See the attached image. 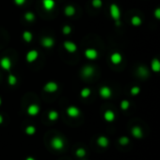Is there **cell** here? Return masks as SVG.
<instances>
[{
	"label": "cell",
	"instance_id": "cell-1",
	"mask_svg": "<svg viewBox=\"0 0 160 160\" xmlns=\"http://www.w3.org/2000/svg\"><path fill=\"white\" fill-rule=\"evenodd\" d=\"M109 14L112 20L115 22L116 25H121V17H122V12L120 7L115 3H112L109 6Z\"/></svg>",
	"mask_w": 160,
	"mask_h": 160
},
{
	"label": "cell",
	"instance_id": "cell-2",
	"mask_svg": "<svg viewBox=\"0 0 160 160\" xmlns=\"http://www.w3.org/2000/svg\"><path fill=\"white\" fill-rule=\"evenodd\" d=\"M84 54H85V57L87 59L89 60H95L98 58V52L96 49H94V48H88V49H86L85 53H84Z\"/></svg>",
	"mask_w": 160,
	"mask_h": 160
},
{
	"label": "cell",
	"instance_id": "cell-3",
	"mask_svg": "<svg viewBox=\"0 0 160 160\" xmlns=\"http://www.w3.org/2000/svg\"><path fill=\"white\" fill-rule=\"evenodd\" d=\"M11 66H13V63H11V60L10 57L4 56L0 59V67H1L4 70L9 71L11 69Z\"/></svg>",
	"mask_w": 160,
	"mask_h": 160
},
{
	"label": "cell",
	"instance_id": "cell-4",
	"mask_svg": "<svg viewBox=\"0 0 160 160\" xmlns=\"http://www.w3.org/2000/svg\"><path fill=\"white\" fill-rule=\"evenodd\" d=\"M63 47H64V49L70 54H74L75 52L77 51V45L73 41H64Z\"/></svg>",
	"mask_w": 160,
	"mask_h": 160
},
{
	"label": "cell",
	"instance_id": "cell-5",
	"mask_svg": "<svg viewBox=\"0 0 160 160\" xmlns=\"http://www.w3.org/2000/svg\"><path fill=\"white\" fill-rule=\"evenodd\" d=\"M39 57V53L36 50H30L26 55V60L27 63H34Z\"/></svg>",
	"mask_w": 160,
	"mask_h": 160
},
{
	"label": "cell",
	"instance_id": "cell-6",
	"mask_svg": "<svg viewBox=\"0 0 160 160\" xmlns=\"http://www.w3.org/2000/svg\"><path fill=\"white\" fill-rule=\"evenodd\" d=\"M99 95H100V97H101L102 98L107 99V98H111L112 90L110 89L109 86H102L101 88H100V90H99Z\"/></svg>",
	"mask_w": 160,
	"mask_h": 160
},
{
	"label": "cell",
	"instance_id": "cell-7",
	"mask_svg": "<svg viewBox=\"0 0 160 160\" xmlns=\"http://www.w3.org/2000/svg\"><path fill=\"white\" fill-rule=\"evenodd\" d=\"M51 146L54 148L55 150H61L64 146V141L63 139L58 138V137H55L52 139L51 141Z\"/></svg>",
	"mask_w": 160,
	"mask_h": 160
},
{
	"label": "cell",
	"instance_id": "cell-8",
	"mask_svg": "<svg viewBox=\"0 0 160 160\" xmlns=\"http://www.w3.org/2000/svg\"><path fill=\"white\" fill-rule=\"evenodd\" d=\"M58 89V85L57 82H48L43 87V90L47 93H55V92H57Z\"/></svg>",
	"mask_w": 160,
	"mask_h": 160
},
{
	"label": "cell",
	"instance_id": "cell-9",
	"mask_svg": "<svg viewBox=\"0 0 160 160\" xmlns=\"http://www.w3.org/2000/svg\"><path fill=\"white\" fill-rule=\"evenodd\" d=\"M42 47L47 48V49H50L54 45H55V39L51 37H45L42 38Z\"/></svg>",
	"mask_w": 160,
	"mask_h": 160
},
{
	"label": "cell",
	"instance_id": "cell-10",
	"mask_svg": "<svg viewBox=\"0 0 160 160\" xmlns=\"http://www.w3.org/2000/svg\"><path fill=\"white\" fill-rule=\"evenodd\" d=\"M122 61V55L118 53V52H115L111 55H110V62L113 64V65H120Z\"/></svg>",
	"mask_w": 160,
	"mask_h": 160
},
{
	"label": "cell",
	"instance_id": "cell-11",
	"mask_svg": "<svg viewBox=\"0 0 160 160\" xmlns=\"http://www.w3.org/2000/svg\"><path fill=\"white\" fill-rule=\"evenodd\" d=\"M67 114L72 118H75V117H78L80 115V111L78 108L74 107V106H71L67 109Z\"/></svg>",
	"mask_w": 160,
	"mask_h": 160
},
{
	"label": "cell",
	"instance_id": "cell-12",
	"mask_svg": "<svg viewBox=\"0 0 160 160\" xmlns=\"http://www.w3.org/2000/svg\"><path fill=\"white\" fill-rule=\"evenodd\" d=\"M151 69L152 71H154L155 73L160 72V60L158 58H154L151 61Z\"/></svg>",
	"mask_w": 160,
	"mask_h": 160
},
{
	"label": "cell",
	"instance_id": "cell-13",
	"mask_svg": "<svg viewBox=\"0 0 160 160\" xmlns=\"http://www.w3.org/2000/svg\"><path fill=\"white\" fill-rule=\"evenodd\" d=\"M42 3L43 9H45V10H47V11L52 10L56 6L55 0H42Z\"/></svg>",
	"mask_w": 160,
	"mask_h": 160
},
{
	"label": "cell",
	"instance_id": "cell-14",
	"mask_svg": "<svg viewBox=\"0 0 160 160\" xmlns=\"http://www.w3.org/2000/svg\"><path fill=\"white\" fill-rule=\"evenodd\" d=\"M40 113V107L36 104H31V105L27 108V113L31 116H36Z\"/></svg>",
	"mask_w": 160,
	"mask_h": 160
},
{
	"label": "cell",
	"instance_id": "cell-15",
	"mask_svg": "<svg viewBox=\"0 0 160 160\" xmlns=\"http://www.w3.org/2000/svg\"><path fill=\"white\" fill-rule=\"evenodd\" d=\"M131 133L136 139H141L143 137V131L139 126H134L131 130Z\"/></svg>",
	"mask_w": 160,
	"mask_h": 160
},
{
	"label": "cell",
	"instance_id": "cell-16",
	"mask_svg": "<svg viewBox=\"0 0 160 160\" xmlns=\"http://www.w3.org/2000/svg\"><path fill=\"white\" fill-rule=\"evenodd\" d=\"M93 73H94V69H93V67H90V66H86V67H83V69H82V74L84 75V77L89 78V77H90V76H93Z\"/></svg>",
	"mask_w": 160,
	"mask_h": 160
},
{
	"label": "cell",
	"instance_id": "cell-17",
	"mask_svg": "<svg viewBox=\"0 0 160 160\" xmlns=\"http://www.w3.org/2000/svg\"><path fill=\"white\" fill-rule=\"evenodd\" d=\"M130 23H131V25L133 26H135V27L141 26L142 25V19L139 17V16L135 15V16H133V17L131 18Z\"/></svg>",
	"mask_w": 160,
	"mask_h": 160
},
{
	"label": "cell",
	"instance_id": "cell-18",
	"mask_svg": "<svg viewBox=\"0 0 160 160\" xmlns=\"http://www.w3.org/2000/svg\"><path fill=\"white\" fill-rule=\"evenodd\" d=\"M75 13V8L72 5H68L65 7V9H64V14H65L67 17H72V16H74Z\"/></svg>",
	"mask_w": 160,
	"mask_h": 160
},
{
	"label": "cell",
	"instance_id": "cell-19",
	"mask_svg": "<svg viewBox=\"0 0 160 160\" xmlns=\"http://www.w3.org/2000/svg\"><path fill=\"white\" fill-rule=\"evenodd\" d=\"M22 38H23L24 41L29 43L32 41V39H33V34H32L30 31H24L22 34Z\"/></svg>",
	"mask_w": 160,
	"mask_h": 160
},
{
	"label": "cell",
	"instance_id": "cell-20",
	"mask_svg": "<svg viewBox=\"0 0 160 160\" xmlns=\"http://www.w3.org/2000/svg\"><path fill=\"white\" fill-rule=\"evenodd\" d=\"M104 118H105V120L107 122H112V121H114V119H115V113L112 111L109 110V111H105V113H104Z\"/></svg>",
	"mask_w": 160,
	"mask_h": 160
},
{
	"label": "cell",
	"instance_id": "cell-21",
	"mask_svg": "<svg viewBox=\"0 0 160 160\" xmlns=\"http://www.w3.org/2000/svg\"><path fill=\"white\" fill-rule=\"evenodd\" d=\"M97 143L99 144V146H101L103 148H106L109 146V139H107V138L104 137V136H102V137H99L98 139H97Z\"/></svg>",
	"mask_w": 160,
	"mask_h": 160
},
{
	"label": "cell",
	"instance_id": "cell-22",
	"mask_svg": "<svg viewBox=\"0 0 160 160\" xmlns=\"http://www.w3.org/2000/svg\"><path fill=\"white\" fill-rule=\"evenodd\" d=\"M24 18H25V20L27 22H33L35 20V14L33 12H31V11H27V12H26L25 15H24Z\"/></svg>",
	"mask_w": 160,
	"mask_h": 160
},
{
	"label": "cell",
	"instance_id": "cell-23",
	"mask_svg": "<svg viewBox=\"0 0 160 160\" xmlns=\"http://www.w3.org/2000/svg\"><path fill=\"white\" fill-rule=\"evenodd\" d=\"M8 83L10 86L15 85L17 83V78H16V76H14L13 74H10L9 77H8Z\"/></svg>",
	"mask_w": 160,
	"mask_h": 160
},
{
	"label": "cell",
	"instance_id": "cell-24",
	"mask_svg": "<svg viewBox=\"0 0 160 160\" xmlns=\"http://www.w3.org/2000/svg\"><path fill=\"white\" fill-rule=\"evenodd\" d=\"M91 94V91L90 88H83V89L81 90V92H80V95L83 98H89L90 95Z\"/></svg>",
	"mask_w": 160,
	"mask_h": 160
},
{
	"label": "cell",
	"instance_id": "cell-25",
	"mask_svg": "<svg viewBox=\"0 0 160 160\" xmlns=\"http://www.w3.org/2000/svg\"><path fill=\"white\" fill-rule=\"evenodd\" d=\"M138 74L142 76V77H146L147 75H149V72H148V69H146L145 67H139L138 69Z\"/></svg>",
	"mask_w": 160,
	"mask_h": 160
},
{
	"label": "cell",
	"instance_id": "cell-26",
	"mask_svg": "<svg viewBox=\"0 0 160 160\" xmlns=\"http://www.w3.org/2000/svg\"><path fill=\"white\" fill-rule=\"evenodd\" d=\"M48 118L51 121H55V120H57L58 118V113L56 111H51L49 114H48Z\"/></svg>",
	"mask_w": 160,
	"mask_h": 160
},
{
	"label": "cell",
	"instance_id": "cell-27",
	"mask_svg": "<svg viewBox=\"0 0 160 160\" xmlns=\"http://www.w3.org/2000/svg\"><path fill=\"white\" fill-rule=\"evenodd\" d=\"M91 5H93V8L95 9H100L103 6V1L102 0H93L91 1Z\"/></svg>",
	"mask_w": 160,
	"mask_h": 160
},
{
	"label": "cell",
	"instance_id": "cell-28",
	"mask_svg": "<svg viewBox=\"0 0 160 160\" xmlns=\"http://www.w3.org/2000/svg\"><path fill=\"white\" fill-rule=\"evenodd\" d=\"M130 93L132 95H138L139 93H141V87L139 86H133L131 88Z\"/></svg>",
	"mask_w": 160,
	"mask_h": 160
},
{
	"label": "cell",
	"instance_id": "cell-29",
	"mask_svg": "<svg viewBox=\"0 0 160 160\" xmlns=\"http://www.w3.org/2000/svg\"><path fill=\"white\" fill-rule=\"evenodd\" d=\"M130 107V102L128 100H122L121 102V109L122 111H126L128 110V108Z\"/></svg>",
	"mask_w": 160,
	"mask_h": 160
},
{
	"label": "cell",
	"instance_id": "cell-30",
	"mask_svg": "<svg viewBox=\"0 0 160 160\" xmlns=\"http://www.w3.org/2000/svg\"><path fill=\"white\" fill-rule=\"evenodd\" d=\"M61 31H62L63 35H69V34H71V32H72V27L69 26V25H64Z\"/></svg>",
	"mask_w": 160,
	"mask_h": 160
},
{
	"label": "cell",
	"instance_id": "cell-31",
	"mask_svg": "<svg viewBox=\"0 0 160 160\" xmlns=\"http://www.w3.org/2000/svg\"><path fill=\"white\" fill-rule=\"evenodd\" d=\"M35 132H36V128H35L34 126H27L26 129V133L27 135H33Z\"/></svg>",
	"mask_w": 160,
	"mask_h": 160
},
{
	"label": "cell",
	"instance_id": "cell-32",
	"mask_svg": "<svg viewBox=\"0 0 160 160\" xmlns=\"http://www.w3.org/2000/svg\"><path fill=\"white\" fill-rule=\"evenodd\" d=\"M75 155H77L78 157H85L86 151L84 149H82V148H80V149L77 150V152H75Z\"/></svg>",
	"mask_w": 160,
	"mask_h": 160
},
{
	"label": "cell",
	"instance_id": "cell-33",
	"mask_svg": "<svg viewBox=\"0 0 160 160\" xmlns=\"http://www.w3.org/2000/svg\"><path fill=\"white\" fill-rule=\"evenodd\" d=\"M119 142L121 143L122 145H126L129 143V139H128L127 137H122L119 139Z\"/></svg>",
	"mask_w": 160,
	"mask_h": 160
},
{
	"label": "cell",
	"instance_id": "cell-34",
	"mask_svg": "<svg viewBox=\"0 0 160 160\" xmlns=\"http://www.w3.org/2000/svg\"><path fill=\"white\" fill-rule=\"evenodd\" d=\"M154 17L157 20H160V7L157 8L154 10Z\"/></svg>",
	"mask_w": 160,
	"mask_h": 160
},
{
	"label": "cell",
	"instance_id": "cell-35",
	"mask_svg": "<svg viewBox=\"0 0 160 160\" xmlns=\"http://www.w3.org/2000/svg\"><path fill=\"white\" fill-rule=\"evenodd\" d=\"M26 0H13V2H14V4L16 6H23L24 4L26 3Z\"/></svg>",
	"mask_w": 160,
	"mask_h": 160
},
{
	"label": "cell",
	"instance_id": "cell-36",
	"mask_svg": "<svg viewBox=\"0 0 160 160\" xmlns=\"http://www.w3.org/2000/svg\"><path fill=\"white\" fill-rule=\"evenodd\" d=\"M2 122H3V117L0 115V124H2Z\"/></svg>",
	"mask_w": 160,
	"mask_h": 160
},
{
	"label": "cell",
	"instance_id": "cell-37",
	"mask_svg": "<svg viewBox=\"0 0 160 160\" xmlns=\"http://www.w3.org/2000/svg\"><path fill=\"white\" fill-rule=\"evenodd\" d=\"M26 160H35V159H34L33 157H27Z\"/></svg>",
	"mask_w": 160,
	"mask_h": 160
},
{
	"label": "cell",
	"instance_id": "cell-38",
	"mask_svg": "<svg viewBox=\"0 0 160 160\" xmlns=\"http://www.w3.org/2000/svg\"><path fill=\"white\" fill-rule=\"evenodd\" d=\"M1 103H2V100H1V98H0V105H1Z\"/></svg>",
	"mask_w": 160,
	"mask_h": 160
}]
</instances>
